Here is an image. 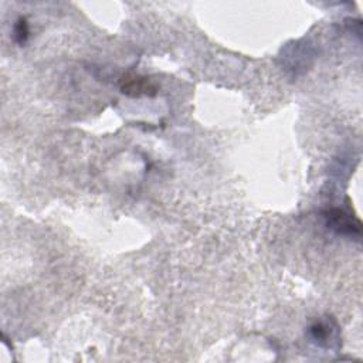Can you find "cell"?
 Listing matches in <instances>:
<instances>
[{
	"mask_svg": "<svg viewBox=\"0 0 363 363\" xmlns=\"http://www.w3.org/2000/svg\"><path fill=\"white\" fill-rule=\"evenodd\" d=\"M328 228L333 230L337 234L359 237L362 233V224L357 218L342 208H330L323 213Z\"/></svg>",
	"mask_w": 363,
	"mask_h": 363,
	"instance_id": "1",
	"label": "cell"
},
{
	"mask_svg": "<svg viewBox=\"0 0 363 363\" xmlns=\"http://www.w3.org/2000/svg\"><path fill=\"white\" fill-rule=\"evenodd\" d=\"M339 326L332 318L319 319L308 328V336L319 347L333 349L339 346Z\"/></svg>",
	"mask_w": 363,
	"mask_h": 363,
	"instance_id": "2",
	"label": "cell"
},
{
	"mask_svg": "<svg viewBox=\"0 0 363 363\" xmlns=\"http://www.w3.org/2000/svg\"><path fill=\"white\" fill-rule=\"evenodd\" d=\"M121 89L123 94L130 96H140V95H156L157 89L153 84H150L146 78L142 77H126L122 81Z\"/></svg>",
	"mask_w": 363,
	"mask_h": 363,
	"instance_id": "3",
	"label": "cell"
},
{
	"mask_svg": "<svg viewBox=\"0 0 363 363\" xmlns=\"http://www.w3.org/2000/svg\"><path fill=\"white\" fill-rule=\"evenodd\" d=\"M30 35V28L26 17H20L14 24V40L18 44H24Z\"/></svg>",
	"mask_w": 363,
	"mask_h": 363,
	"instance_id": "4",
	"label": "cell"
}]
</instances>
